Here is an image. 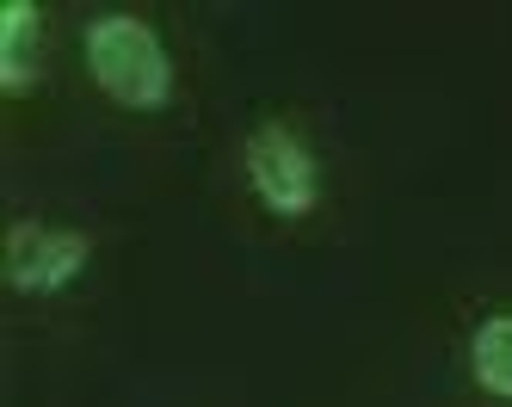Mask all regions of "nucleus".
I'll use <instances>...</instances> for the list:
<instances>
[{"label":"nucleus","mask_w":512,"mask_h":407,"mask_svg":"<svg viewBox=\"0 0 512 407\" xmlns=\"http://www.w3.org/2000/svg\"><path fill=\"white\" fill-rule=\"evenodd\" d=\"M87 68L130 111H161L173 99V62L161 50V37L130 13H105L87 25Z\"/></svg>","instance_id":"f257e3e1"},{"label":"nucleus","mask_w":512,"mask_h":407,"mask_svg":"<svg viewBox=\"0 0 512 407\" xmlns=\"http://www.w3.org/2000/svg\"><path fill=\"white\" fill-rule=\"evenodd\" d=\"M87 266V235L81 229H50V222H13L7 235V278L13 290L50 296Z\"/></svg>","instance_id":"7ed1b4c3"},{"label":"nucleus","mask_w":512,"mask_h":407,"mask_svg":"<svg viewBox=\"0 0 512 407\" xmlns=\"http://www.w3.org/2000/svg\"><path fill=\"white\" fill-rule=\"evenodd\" d=\"M247 179L260 192V204L278 216H309L321 198V167L284 124H266L247 136Z\"/></svg>","instance_id":"f03ea898"},{"label":"nucleus","mask_w":512,"mask_h":407,"mask_svg":"<svg viewBox=\"0 0 512 407\" xmlns=\"http://www.w3.org/2000/svg\"><path fill=\"white\" fill-rule=\"evenodd\" d=\"M38 81V7L31 0H13L0 13V87L25 93Z\"/></svg>","instance_id":"20e7f679"},{"label":"nucleus","mask_w":512,"mask_h":407,"mask_svg":"<svg viewBox=\"0 0 512 407\" xmlns=\"http://www.w3.org/2000/svg\"><path fill=\"white\" fill-rule=\"evenodd\" d=\"M469 370H475V383H482L488 395L512 401V315H494L475 327V340H469Z\"/></svg>","instance_id":"39448f33"}]
</instances>
